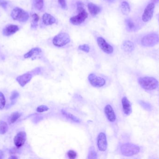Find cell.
<instances>
[{"mask_svg": "<svg viewBox=\"0 0 159 159\" xmlns=\"http://www.w3.org/2000/svg\"><path fill=\"white\" fill-rule=\"evenodd\" d=\"M42 50L39 48H34L30 50L29 52H27L26 54H24V58H31L32 56L34 55H37L42 53Z\"/></svg>", "mask_w": 159, "mask_h": 159, "instance_id": "obj_20", "label": "cell"}, {"mask_svg": "<svg viewBox=\"0 0 159 159\" xmlns=\"http://www.w3.org/2000/svg\"><path fill=\"white\" fill-rule=\"evenodd\" d=\"M139 103L145 110L149 111H151L152 110V105L148 103L143 101H139Z\"/></svg>", "mask_w": 159, "mask_h": 159, "instance_id": "obj_28", "label": "cell"}, {"mask_svg": "<svg viewBox=\"0 0 159 159\" xmlns=\"http://www.w3.org/2000/svg\"><path fill=\"white\" fill-rule=\"evenodd\" d=\"M152 1L154 3H155L159 2V0H152Z\"/></svg>", "mask_w": 159, "mask_h": 159, "instance_id": "obj_37", "label": "cell"}, {"mask_svg": "<svg viewBox=\"0 0 159 159\" xmlns=\"http://www.w3.org/2000/svg\"><path fill=\"white\" fill-rule=\"evenodd\" d=\"M27 139V134L25 132H19L14 139V144L17 147H20L25 144Z\"/></svg>", "mask_w": 159, "mask_h": 159, "instance_id": "obj_12", "label": "cell"}, {"mask_svg": "<svg viewBox=\"0 0 159 159\" xmlns=\"http://www.w3.org/2000/svg\"><path fill=\"white\" fill-rule=\"evenodd\" d=\"M21 114L19 112H14L11 114L9 118V124H12L16 122L17 120L20 117Z\"/></svg>", "mask_w": 159, "mask_h": 159, "instance_id": "obj_25", "label": "cell"}, {"mask_svg": "<svg viewBox=\"0 0 159 159\" xmlns=\"http://www.w3.org/2000/svg\"><path fill=\"white\" fill-rule=\"evenodd\" d=\"M77 11L79 12L78 15L72 17L70 19V22L75 25H79L83 23L88 18V14L84 8L83 4L81 2L77 3Z\"/></svg>", "mask_w": 159, "mask_h": 159, "instance_id": "obj_4", "label": "cell"}, {"mask_svg": "<svg viewBox=\"0 0 159 159\" xmlns=\"http://www.w3.org/2000/svg\"><path fill=\"white\" fill-rule=\"evenodd\" d=\"M6 105V100L4 94L0 91V110H2Z\"/></svg>", "mask_w": 159, "mask_h": 159, "instance_id": "obj_30", "label": "cell"}, {"mask_svg": "<svg viewBox=\"0 0 159 159\" xmlns=\"http://www.w3.org/2000/svg\"><path fill=\"white\" fill-rule=\"evenodd\" d=\"M3 157V153L2 151L0 150V159H2Z\"/></svg>", "mask_w": 159, "mask_h": 159, "instance_id": "obj_36", "label": "cell"}, {"mask_svg": "<svg viewBox=\"0 0 159 159\" xmlns=\"http://www.w3.org/2000/svg\"><path fill=\"white\" fill-rule=\"evenodd\" d=\"M58 2L62 9H67V5L66 0H58Z\"/></svg>", "mask_w": 159, "mask_h": 159, "instance_id": "obj_34", "label": "cell"}, {"mask_svg": "<svg viewBox=\"0 0 159 159\" xmlns=\"http://www.w3.org/2000/svg\"><path fill=\"white\" fill-rule=\"evenodd\" d=\"M8 5V2L6 0H0V6L3 8H6Z\"/></svg>", "mask_w": 159, "mask_h": 159, "instance_id": "obj_35", "label": "cell"}, {"mask_svg": "<svg viewBox=\"0 0 159 159\" xmlns=\"http://www.w3.org/2000/svg\"><path fill=\"white\" fill-rule=\"evenodd\" d=\"M39 20V16L37 14H34L32 16L31 24V26L33 29H36L38 26V22Z\"/></svg>", "mask_w": 159, "mask_h": 159, "instance_id": "obj_23", "label": "cell"}, {"mask_svg": "<svg viewBox=\"0 0 159 159\" xmlns=\"http://www.w3.org/2000/svg\"><path fill=\"white\" fill-rule=\"evenodd\" d=\"M66 157L68 159H75L77 157V154L75 150H70L67 152Z\"/></svg>", "mask_w": 159, "mask_h": 159, "instance_id": "obj_29", "label": "cell"}, {"mask_svg": "<svg viewBox=\"0 0 159 159\" xmlns=\"http://www.w3.org/2000/svg\"><path fill=\"white\" fill-rule=\"evenodd\" d=\"M88 7L89 12L92 16H96L101 11V8L100 7L93 3H89L88 5Z\"/></svg>", "mask_w": 159, "mask_h": 159, "instance_id": "obj_17", "label": "cell"}, {"mask_svg": "<svg viewBox=\"0 0 159 159\" xmlns=\"http://www.w3.org/2000/svg\"><path fill=\"white\" fill-rule=\"evenodd\" d=\"M19 96V93H18V91H13V92H12V93H11V97H10V100H11L12 102H14L15 100L17 99Z\"/></svg>", "mask_w": 159, "mask_h": 159, "instance_id": "obj_33", "label": "cell"}, {"mask_svg": "<svg viewBox=\"0 0 159 159\" xmlns=\"http://www.w3.org/2000/svg\"><path fill=\"white\" fill-rule=\"evenodd\" d=\"M95 145L97 151L102 155H106L108 149L107 135L104 131L99 132L96 135Z\"/></svg>", "mask_w": 159, "mask_h": 159, "instance_id": "obj_2", "label": "cell"}, {"mask_svg": "<svg viewBox=\"0 0 159 159\" xmlns=\"http://www.w3.org/2000/svg\"><path fill=\"white\" fill-rule=\"evenodd\" d=\"M138 82L141 87L147 90H154L159 86L157 80L154 77H141L139 78Z\"/></svg>", "mask_w": 159, "mask_h": 159, "instance_id": "obj_6", "label": "cell"}, {"mask_svg": "<svg viewBox=\"0 0 159 159\" xmlns=\"http://www.w3.org/2000/svg\"><path fill=\"white\" fill-rule=\"evenodd\" d=\"M155 7V4L153 2L147 6L142 16V20L144 22H148L151 20L154 14Z\"/></svg>", "mask_w": 159, "mask_h": 159, "instance_id": "obj_10", "label": "cell"}, {"mask_svg": "<svg viewBox=\"0 0 159 159\" xmlns=\"http://www.w3.org/2000/svg\"><path fill=\"white\" fill-rule=\"evenodd\" d=\"M106 1L108 2H113L114 0H106Z\"/></svg>", "mask_w": 159, "mask_h": 159, "instance_id": "obj_39", "label": "cell"}, {"mask_svg": "<svg viewBox=\"0 0 159 159\" xmlns=\"http://www.w3.org/2000/svg\"><path fill=\"white\" fill-rule=\"evenodd\" d=\"M121 107L122 112L126 116H129L132 113L131 104L127 97H122L121 100Z\"/></svg>", "mask_w": 159, "mask_h": 159, "instance_id": "obj_13", "label": "cell"}, {"mask_svg": "<svg viewBox=\"0 0 159 159\" xmlns=\"http://www.w3.org/2000/svg\"><path fill=\"white\" fill-rule=\"evenodd\" d=\"M8 130V126L6 122L0 120V134H4Z\"/></svg>", "mask_w": 159, "mask_h": 159, "instance_id": "obj_27", "label": "cell"}, {"mask_svg": "<svg viewBox=\"0 0 159 159\" xmlns=\"http://www.w3.org/2000/svg\"><path fill=\"white\" fill-rule=\"evenodd\" d=\"M159 35L157 34L151 33L147 35L142 38V44L145 47H152L158 43Z\"/></svg>", "mask_w": 159, "mask_h": 159, "instance_id": "obj_9", "label": "cell"}, {"mask_svg": "<svg viewBox=\"0 0 159 159\" xmlns=\"http://www.w3.org/2000/svg\"><path fill=\"white\" fill-rule=\"evenodd\" d=\"M49 110V108L46 105H41L38 106L36 108V111L38 113H43Z\"/></svg>", "mask_w": 159, "mask_h": 159, "instance_id": "obj_31", "label": "cell"}, {"mask_svg": "<svg viewBox=\"0 0 159 159\" xmlns=\"http://www.w3.org/2000/svg\"><path fill=\"white\" fill-rule=\"evenodd\" d=\"M34 7L37 10H41L44 7V0H33Z\"/></svg>", "mask_w": 159, "mask_h": 159, "instance_id": "obj_26", "label": "cell"}, {"mask_svg": "<svg viewBox=\"0 0 159 159\" xmlns=\"http://www.w3.org/2000/svg\"><path fill=\"white\" fill-rule=\"evenodd\" d=\"M122 49L124 51L128 53L132 52L134 50V44L131 41L125 40L123 42L122 45Z\"/></svg>", "mask_w": 159, "mask_h": 159, "instance_id": "obj_18", "label": "cell"}, {"mask_svg": "<svg viewBox=\"0 0 159 159\" xmlns=\"http://www.w3.org/2000/svg\"><path fill=\"white\" fill-rule=\"evenodd\" d=\"M80 50H81V51H84V52H86V53H89L90 51V47L89 46V45L84 44L80 45L78 47Z\"/></svg>", "mask_w": 159, "mask_h": 159, "instance_id": "obj_32", "label": "cell"}, {"mask_svg": "<svg viewBox=\"0 0 159 159\" xmlns=\"http://www.w3.org/2000/svg\"><path fill=\"white\" fill-rule=\"evenodd\" d=\"M70 42V35L66 33H60L55 36L53 39V44L55 46L61 47L68 44Z\"/></svg>", "mask_w": 159, "mask_h": 159, "instance_id": "obj_8", "label": "cell"}, {"mask_svg": "<svg viewBox=\"0 0 159 159\" xmlns=\"http://www.w3.org/2000/svg\"><path fill=\"white\" fill-rule=\"evenodd\" d=\"M61 114L65 118H66V119L70 120L72 122L75 123H80V119L78 118H77V117L75 116L73 114L67 112L65 110H61Z\"/></svg>", "mask_w": 159, "mask_h": 159, "instance_id": "obj_19", "label": "cell"}, {"mask_svg": "<svg viewBox=\"0 0 159 159\" xmlns=\"http://www.w3.org/2000/svg\"><path fill=\"white\" fill-rule=\"evenodd\" d=\"M13 20L21 22H26L29 19V14L27 11L19 7H16L11 13Z\"/></svg>", "mask_w": 159, "mask_h": 159, "instance_id": "obj_7", "label": "cell"}, {"mask_svg": "<svg viewBox=\"0 0 159 159\" xmlns=\"http://www.w3.org/2000/svg\"><path fill=\"white\" fill-rule=\"evenodd\" d=\"M125 24H126V28L129 31H132L135 30V24L131 19H127L125 20Z\"/></svg>", "mask_w": 159, "mask_h": 159, "instance_id": "obj_22", "label": "cell"}, {"mask_svg": "<svg viewBox=\"0 0 159 159\" xmlns=\"http://www.w3.org/2000/svg\"><path fill=\"white\" fill-rule=\"evenodd\" d=\"M140 147L136 145L130 143L122 144L120 147V151L121 155L125 157H132L139 153Z\"/></svg>", "mask_w": 159, "mask_h": 159, "instance_id": "obj_5", "label": "cell"}, {"mask_svg": "<svg viewBox=\"0 0 159 159\" xmlns=\"http://www.w3.org/2000/svg\"><path fill=\"white\" fill-rule=\"evenodd\" d=\"M98 46L106 54H111L114 52L113 47L107 42L103 37H99L97 39Z\"/></svg>", "mask_w": 159, "mask_h": 159, "instance_id": "obj_11", "label": "cell"}, {"mask_svg": "<svg viewBox=\"0 0 159 159\" xmlns=\"http://www.w3.org/2000/svg\"><path fill=\"white\" fill-rule=\"evenodd\" d=\"M17 159V157H14V156H12V157H9V159Z\"/></svg>", "mask_w": 159, "mask_h": 159, "instance_id": "obj_38", "label": "cell"}, {"mask_svg": "<svg viewBox=\"0 0 159 159\" xmlns=\"http://www.w3.org/2000/svg\"><path fill=\"white\" fill-rule=\"evenodd\" d=\"M32 77L31 74L25 73L18 77L16 80L21 87H23L31 80Z\"/></svg>", "mask_w": 159, "mask_h": 159, "instance_id": "obj_15", "label": "cell"}, {"mask_svg": "<svg viewBox=\"0 0 159 159\" xmlns=\"http://www.w3.org/2000/svg\"><path fill=\"white\" fill-rule=\"evenodd\" d=\"M43 22L45 25H51L56 22V19L48 13H45L43 16Z\"/></svg>", "mask_w": 159, "mask_h": 159, "instance_id": "obj_16", "label": "cell"}, {"mask_svg": "<svg viewBox=\"0 0 159 159\" xmlns=\"http://www.w3.org/2000/svg\"><path fill=\"white\" fill-rule=\"evenodd\" d=\"M88 80L91 86L96 88L105 87L108 82L105 76L94 72L91 73L88 75Z\"/></svg>", "mask_w": 159, "mask_h": 159, "instance_id": "obj_1", "label": "cell"}, {"mask_svg": "<svg viewBox=\"0 0 159 159\" xmlns=\"http://www.w3.org/2000/svg\"><path fill=\"white\" fill-rule=\"evenodd\" d=\"M95 147L91 146L89 148L88 153V159H97L98 158V153L95 150Z\"/></svg>", "mask_w": 159, "mask_h": 159, "instance_id": "obj_24", "label": "cell"}, {"mask_svg": "<svg viewBox=\"0 0 159 159\" xmlns=\"http://www.w3.org/2000/svg\"><path fill=\"white\" fill-rule=\"evenodd\" d=\"M120 9L123 15H128L130 12V7L127 2L124 1L120 5Z\"/></svg>", "mask_w": 159, "mask_h": 159, "instance_id": "obj_21", "label": "cell"}, {"mask_svg": "<svg viewBox=\"0 0 159 159\" xmlns=\"http://www.w3.org/2000/svg\"><path fill=\"white\" fill-rule=\"evenodd\" d=\"M103 113L107 122L112 126L116 124L117 117L116 113L111 103H106L103 107Z\"/></svg>", "mask_w": 159, "mask_h": 159, "instance_id": "obj_3", "label": "cell"}, {"mask_svg": "<svg viewBox=\"0 0 159 159\" xmlns=\"http://www.w3.org/2000/svg\"><path fill=\"white\" fill-rule=\"evenodd\" d=\"M19 29V27L17 25L9 24L3 29L2 34L5 36H9L18 31Z\"/></svg>", "mask_w": 159, "mask_h": 159, "instance_id": "obj_14", "label": "cell"}]
</instances>
